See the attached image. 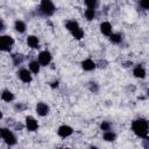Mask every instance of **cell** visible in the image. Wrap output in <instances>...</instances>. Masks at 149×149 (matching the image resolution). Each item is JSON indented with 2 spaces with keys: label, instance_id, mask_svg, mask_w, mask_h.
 <instances>
[{
  "label": "cell",
  "instance_id": "5",
  "mask_svg": "<svg viewBox=\"0 0 149 149\" xmlns=\"http://www.w3.org/2000/svg\"><path fill=\"white\" fill-rule=\"evenodd\" d=\"M51 59H52V56H51V54H50L48 50L41 51V52L38 54V56H37V62H38L40 65H42V66L49 65L50 62H51Z\"/></svg>",
  "mask_w": 149,
  "mask_h": 149
},
{
  "label": "cell",
  "instance_id": "18",
  "mask_svg": "<svg viewBox=\"0 0 149 149\" xmlns=\"http://www.w3.org/2000/svg\"><path fill=\"white\" fill-rule=\"evenodd\" d=\"M40 68H41V65H40V63L37 61H31L29 63V71L33 72V73H38L40 72Z\"/></svg>",
  "mask_w": 149,
  "mask_h": 149
},
{
  "label": "cell",
  "instance_id": "16",
  "mask_svg": "<svg viewBox=\"0 0 149 149\" xmlns=\"http://www.w3.org/2000/svg\"><path fill=\"white\" fill-rule=\"evenodd\" d=\"M102 137H104V140L107 141V142H113V141H115L116 135H115V133L112 132V130H106V132H104Z\"/></svg>",
  "mask_w": 149,
  "mask_h": 149
},
{
  "label": "cell",
  "instance_id": "12",
  "mask_svg": "<svg viewBox=\"0 0 149 149\" xmlns=\"http://www.w3.org/2000/svg\"><path fill=\"white\" fill-rule=\"evenodd\" d=\"M100 31L106 35V36H109L112 34V24L108 22V21H104L101 24H100Z\"/></svg>",
  "mask_w": 149,
  "mask_h": 149
},
{
  "label": "cell",
  "instance_id": "15",
  "mask_svg": "<svg viewBox=\"0 0 149 149\" xmlns=\"http://www.w3.org/2000/svg\"><path fill=\"white\" fill-rule=\"evenodd\" d=\"M65 27H66V29H68L70 33H72V31H74L76 29L79 28V24H78V22L74 21V20H69V21H66Z\"/></svg>",
  "mask_w": 149,
  "mask_h": 149
},
{
  "label": "cell",
  "instance_id": "3",
  "mask_svg": "<svg viewBox=\"0 0 149 149\" xmlns=\"http://www.w3.org/2000/svg\"><path fill=\"white\" fill-rule=\"evenodd\" d=\"M0 137L8 144V146H14L16 143V137L15 135L8 129V128H0Z\"/></svg>",
  "mask_w": 149,
  "mask_h": 149
},
{
  "label": "cell",
  "instance_id": "4",
  "mask_svg": "<svg viewBox=\"0 0 149 149\" xmlns=\"http://www.w3.org/2000/svg\"><path fill=\"white\" fill-rule=\"evenodd\" d=\"M14 44V38L9 35H1L0 36V50L1 51H9Z\"/></svg>",
  "mask_w": 149,
  "mask_h": 149
},
{
  "label": "cell",
  "instance_id": "23",
  "mask_svg": "<svg viewBox=\"0 0 149 149\" xmlns=\"http://www.w3.org/2000/svg\"><path fill=\"white\" fill-rule=\"evenodd\" d=\"M84 3L86 5L87 8H93L95 9L98 6V0H84Z\"/></svg>",
  "mask_w": 149,
  "mask_h": 149
},
{
  "label": "cell",
  "instance_id": "17",
  "mask_svg": "<svg viewBox=\"0 0 149 149\" xmlns=\"http://www.w3.org/2000/svg\"><path fill=\"white\" fill-rule=\"evenodd\" d=\"M14 28H15V30L19 31V33H24L27 27H26V23H24L23 21H21V20H16L15 23H14Z\"/></svg>",
  "mask_w": 149,
  "mask_h": 149
},
{
  "label": "cell",
  "instance_id": "21",
  "mask_svg": "<svg viewBox=\"0 0 149 149\" xmlns=\"http://www.w3.org/2000/svg\"><path fill=\"white\" fill-rule=\"evenodd\" d=\"M84 14H85V17H86L88 21H91V20H93V19L95 17V9H93V8H87Z\"/></svg>",
  "mask_w": 149,
  "mask_h": 149
},
{
  "label": "cell",
  "instance_id": "2",
  "mask_svg": "<svg viewBox=\"0 0 149 149\" xmlns=\"http://www.w3.org/2000/svg\"><path fill=\"white\" fill-rule=\"evenodd\" d=\"M56 10V7L51 0H41L40 5V12L44 16H51Z\"/></svg>",
  "mask_w": 149,
  "mask_h": 149
},
{
  "label": "cell",
  "instance_id": "13",
  "mask_svg": "<svg viewBox=\"0 0 149 149\" xmlns=\"http://www.w3.org/2000/svg\"><path fill=\"white\" fill-rule=\"evenodd\" d=\"M133 74H134L136 78L142 79V78L146 77V70H144L141 65H137V66L134 68V70H133Z\"/></svg>",
  "mask_w": 149,
  "mask_h": 149
},
{
  "label": "cell",
  "instance_id": "7",
  "mask_svg": "<svg viewBox=\"0 0 149 149\" xmlns=\"http://www.w3.org/2000/svg\"><path fill=\"white\" fill-rule=\"evenodd\" d=\"M73 133V129L72 127L68 126V125H62L58 127V130H57V134L61 136V137H68L70 136L71 134Z\"/></svg>",
  "mask_w": 149,
  "mask_h": 149
},
{
  "label": "cell",
  "instance_id": "28",
  "mask_svg": "<svg viewBox=\"0 0 149 149\" xmlns=\"http://www.w3.org/2000/svg\"><path fill=\"white\" fill-rule=\"evenodd\" d=\"M5 28H6V24H5L3 20H2L1 17H0V31H1V30H3Z\"/></svg>",
  "mask_w": 149,
  "mask_h": 149
},
{
  "label": "cell",
  "instance_id": "14",
  "mask_svg": "<svg viewBox=\"0 0 149 149\" xmlns=\"http://www.w3.org/2000/svg\"><path fill=\"white\" fill-rule=\"evenodd\" d=\"M14 98H15L14 94H13L9 90H3L2 93H1V99H2L3 101H6V102H10V101H13Z\"/></svg>",
  "mask_w": 149,
  "mask_h": 149
},
{
  "label": "cell",
  "instance_id": "22",
  "mask_svg": "<svg viewBox=\"0 0 149 149\" xmlns=\"http://www.w3.org/2000/svg\"><path fill=\"white\" fill-rule=\"evenodd\" d=\"M72 34V36L76 38V40H81L83 37H84V31H83V29L79 27L78 29H76L74 31H72L71 33Z\"/></svg>",
  "mask_w": 149,
  "mask_h": 149
},
{
  "label": "cell",
  "instance_id": "10",
  "mask_svg": "<svg viewBox=\"0 0 149 149\" xmlns=\"http://www.w3.org/2000/svg\"><path fill=\"white\" fill-rule=\"evenodd\" d=\"M81 68L85 70V71H92L97 68V64L94 63V61H92L91 58H86L81 62Z\"/></svg>",
  "mask_w": 149,
  "mask_h": 149
},
{
  "label": "cell",
  "instance_id": "27",
  "mask_svg": "<svg viewBox=\"0 0 149 149\" xmlns=\"http://www.w3.org/2000/svg\"><path fill=\"white\" fill-rule=\"evenodd\" d=\"M14 108H15L16 111H19V112H22V111H24V109L27 108V106H26L24 104H22V102H19V104H15Z\"/></svg>",
  "mask_w": 149,
  "mask_h": 149
},
{
  "label": "cell",
  "instance_id": "8",
  "mask_svg": "<svg viewBox=\"0 0 149 149\" xmlns=\"http://www.w3.org/2000/svg\"><path fill=\"white\" fill-rule=\"evenodd\" d=\"M26 128H27L29 132H36V130H37L38 123H37V121L35 120V118H33V116H27V118H26Z\"/></svg>",
  "mask_w": 149,
  "mask_h": 149
},
{
  "label": "cell",
  "instance_id": "31",
  "mask_svg": "<svg viewBox=\"0 0 149 149\" xmlns=\"http://www.w3.org/2000/svg\"><path fill=\"white\" fill-rule=\"evenodd\" d=\"M2 119V113H1V111H0V120Z\"/></svg>",
  "mask_w": 149,
  "mask_h": 149
},
{
  "label": "cell",
  "instance_id": "19",
  "mask_svg": "<svg viewBox=\"0 0 149 149\" xmlns=\"http://www.w3.org/2000/svg\"><path fill=\"white\" fill-rule=\"evenodd\" d=\"M109 41L112 42V43H114V44H119L121 41H122V36L120 35V34H118V33H112L111 35H109Z\"/></svg>",
  "mask_w": 149,
  "mask_h": 149
},
{
  "label": "cell",
  "instance_id": "11",
  "mask_svg": "<svg viewBox=\"0 0 149 149\" xmlns=\"http://www.w3.org/2000/svg\"><path fill=\"white\" fill-rule=\"evenodd\" d=\"M27 44H28V47H30L31 49H37V48L40 47V41H38V38H37L36 36L29 35V36L27 37Z\"/></svg>",
  "mask_w": 149,
  "mask_h": 149
},
{
  "label": "cell",
  "instance_id": "25",
  "mask_svg": "<svg viewBox=\"0 0 149 149\" xmlns=\"http://www.w3.org/2000/svg\"><path fill=\"white\" fill-rule=\"evenodd\" d=\"M88 90L93 93H97L99 91V86L97 83H88Z\"/></svg>",
  "mask_w": 149,
  "mask_h": 149
},
{
  "label": "cell",
  "instance_id": "20",
  "mask_svg": "<svg viewBox=\"0 0 149 149\" xmlns=\"http://www.w3.org/2000/svg\"><path fill=\"white\" fill-rule=\"evenodd\" d=\"M12 58H13V63H14V65H21V64L23 63V61H24V57H23L22 55H20V54H15V55H13Z\"/></svg>",
  "mask_w": 149,
  "mask_h": 149
},
{
  "label": "cell",
  "instance_id": "9",
  "mask_svg": "<svg viewBox=\"0 0 149 149\" xmlns=\"http://www.w3.org/2000/svg\"><path fill=\"white\" fill-rule=\"evenodd\" d=\"M49 111H50V108H49V106L45 102H38L36 105V112L41 116H45L49 113Z\"/></svg>",
  "mask_w": 149,
  "mask_h": 149
},
{
  "label": "cell",
  "instance_id": "24",
  "mask_svg": "<svg viewBox=\"0 0 149 149\" xmlns=\"http://www.w3.org/2000/svg\"><path fill=\"white\" fill-rule=\"evenodd\" d=\"M100 128H101V130H104V132L111 130V129H112V125H111V122H108V121H102L101 125H100Z\"/></svg>",
  "mask_w": 149,
  "mask_h": 149
},
{
  "label": "cell",
  "instance_id": "1",
  "mask_svg": "<svg viewBox=\"0 0 149 149\" xmlns=\"http://www.w3.org/2000/svg\"><path fill=\"white\" fill-rule=\"evenodd\" d=\"M132 129L136 136L140 139H148V121L143 118L136 119L132 123Z\"/></svg>",
  "mask_w": 149,
  "mask_h": 149
},
{
  "label": "cell",
  "instance_id": "29",
  "mask_svg": "<svg viewBox=\"0 0 149 149\" xmlns=\"http://www.w3.org/2000/svg\"><path fill=\"white\" fill-rule=\"evenodd\" d=\"M106 64H107V63H106L105 61H100L98 66H99V68H106Z\"/></svg>",
  "mask_w": 149,
  "mask_h": 149
},
{
  "label": "cell",
  "instance_id": "30",
  "mask_svg": "<svg viewBox=\"0 0 149 149\" xmlns=\"http://www.w3.org/2000/svg\"><path fill=\"white\" fill-rule=\"evenodd\" d=\"M51 87H58V81H52L51 83Z\"/></svg>",
  "mask_w": 149,
  "mask_h": 149
},
{
  "label": "cell",
  "instance_id": "6",
  "mask_svg": "<svg viewBox=\"0 0 149 149\" xmlns=\"http://www.w3.org/2000/svg\"><path fill=\"white\" fill-rule=\"evenodd\" d=\"M17 76L21 79V81H23V83H30L31 79H33L31 72L29 70H27V69H20L17 71Z\"/></svg>",
  "mask_w": 149,
  "mask_h": 149
},
{
  "label": "cell",
  "instance_id": "26",
  "mask_svg": "<svg viewBox=\"0 0 149 149\" xmlns=\"http://www.w3.org/2000/svg\"><path fill=\"white\" fill-rule=\"evenodd\" d=\"M140 7L143 10H148L149 9V0H140Z\"/></svg>",
  "mask_w": 149,
  "mask_h": 149
}]
</instances>
